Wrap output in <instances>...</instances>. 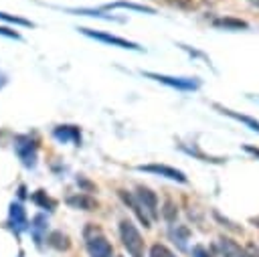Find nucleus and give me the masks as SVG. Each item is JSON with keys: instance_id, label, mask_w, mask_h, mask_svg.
I'll list each match as a JSON object with an SVG mask.
<instances>
[{"instance_id": "obj_17", "label": "nucleus", "mask_w": 259, "mask_h": 257, "mask_svg": "<svg viewBox=\"0 0 259 257\" xmlns=\"http://www.w3.org/2000/svg\"><path fill=\"white\" fill-rule=\"evenodd\" d=\"M32 200H34L36 204L45 206V208H53V206L57 204V202H55L53 198H49V196H47V194H45L42 190H36V192H34V196H32Z\"/></svg>"}, {"instance_id": "obj_6", "label": "nucleus", "mask_w": 259, "mask_h": 257, "mask_svg": "<svg viewBox=\"0 0 259 257\" xmlns=\"http://www.w3.org/2000/svg\"><path fill=\"white\" fill-rule=\"evenodd\" d=\"M146 77H150V79H156V81H160V83H164V85H170V87H176V89H182V91H192V89H196L198 87V81H194V79H186V77H168V75H160V73H144Z\"/></svg>"}, {"instance_id": "obj_11", "label": "nucleus", "mask_w": 259, "mask_h": 257, "mask_svg": "<svg viewBox=\"0 0 259 257\" xmlns=\"http://www.w3.org/2000/svg\"><path fill=\"white\" fill-rule=\"evenodd\" d=\"M67 204L73 206V208H83V210H93L97 206V202L87 196V194H77V196H69L67 198Z\"/></svg>"}, {"instance_id": "obj_1", "label": "nucleus", "mask_w": 259, "mask_h": 257, "mask_svg": "<svg viewBox=\"0 0 259 257\" xmlns=\"http://www.w3.org/2000/svg\"><path fill=\"white\" fill-rule=\"evenodd\" d=\"M121 198L132 206V210L140 217V221L144 223V227H150V223L158 217V198L156 194L150 190V188H144V186H138L136 194H127L125 190L119 192Z\"/></svg>"}, {"instance_id": "obj_4", "label": "nucleus", "mask_w": 259, "mask_h": 257, "mask_svg": "<svg viewBox=\"0 0 259 257\" xmlns=\"http://www.w3.org/2000/svg\"><path fill=\"white\" fill-rule=\"evenodd\" d=\"M14 152L22 160L26 168H34L36 164V142L30 136H16L14 138Z\"/></svg>"}, {"instance_id": "obj_3", "label": "nucleus", "mask_w": 259, "mask_h": 257, "mask_svg": "<svg viewBox=\"0 0 259 257\" xmlns=\"http://www.w3.org/2000/svg\"><path fill=\"white\" fill-rule=\"evenodd\" d=\"M85 247H87L89 257H111V253H113L107 239L93 225L85 229Z\"/></svg>"}, {"instance_id": "obj_24", "label": "nucleus", "mask_w": 259, "mask_h": 257, "mask_svg": "<svg viewBox=\"0 0 259 257\" xmlns=\"http://www.w3.org/2000/svg\"><path fill=\"white\" fill-rule=\"evenodd\" d=\"M245 150H247L249 154H253V156H257V158H259V148H253V146H245Z\"/></svg>"}, {"instance_id": "obj_18", "label": "nucleus", "mask_w": 259, "mask_h": 257, "mask_svg": "<svg viewBox=\"0 0 259 257\" xmlns=\"http://www.w3.org/2000/svg\"><path fill=\"white\" fill-rule=\"evenodd\" d=\"M0 20L14 22V24H20V26H32L30 20H24V18H20V16H12V14H6V12H0Z\"/></svg>"}, {"instance_id": "obj_19", "label": "nucleus", "mask_w": 259, "mask_h": 257, "mask_svg": "<svg viewBox=\"0 0 259 257\" xmlns=\"http://www.w3.org/2000/svg\"><path fill=\"white\" fill-rule=\"evenodd\" d=\"M150 257H174V255H172V251H170L168 247H164V245H152Z\"/></svg>"}, {"instance_id": "obj_14", "label": "nucleus", "mask_w": 259, "mask_h": 257, "mask_svg": "<svg viewBox=\"0 0 259 257\" xmlns=\"http://www.w3.org/2000/svg\"><path fill=\"white\" fill-rule=\"evenodd\" d=\"M221 111H223L225 115H229V117H233V119H237V121L249 125L251 130L259 132V121H257V119H253V117H249V115H241V113H237V111H233V109H225V107H221Z\"/></svg>"}, {"instance_id": "obj_22", "label": "nucleus", "mask_w": 259, "mask_h": 257, "mask_svg": "<svg viewBox=\"0 0 259 257\" xmlns=\"http://www.w3.org/2000/svg\"><path fill=\"white\" fill-rule=\"evenodd\" d=\"M0 34H2V36H8V38H20L18 32H14V30H10V28H6V26H0Z\"/></svg>"}, {"instance_id": "obj_23", "label": "nucleus", "mask_w": 259, "mask_h": 257, "mask_svg": "<svg viewBox=\"0 0 259 257\" xmlns=\"http://www.w3.org/2000/svg\"><path fill=\"white\" fill-rule=\"evenodd\" d=\"M247 257H259V249L255 245H249L247 247Z\"/></svg>"}, {"instance_id": "obj_10", "label": "nucleus", "mask_w": 259, "mask_h": 257, "mask_svg": "<svg viewBox=\"0 0 259 257\" xmlns=\"http://www.w3.org/2000/svg\"><path fill=\"white\" fill-rule=\"evenodd\" d=\"M53 134H55V138L61 140V142H79V140H81L79 127H75V125H59Z\"/></svg>"}, {"instance_id": "obj_12", "label": "nucleus", "mask_w": 259, "mask_h": 257, "mask_svg": "<svg viewBox=\"0 0 259 257\" xmlns=\"http://www.w3.org/2000/svg\"><path fill=\"white\" fill-rule=\"evenodd\" d=\"M105 8H127V10H136V12H146V14H156V10L154 8H150V6H144V4H134V2H111V4H107Z\"/></svg>"}, {"instance_id": "obj_5", "label": "nucleus", "mask_w": 259, "mask_h": 257, "mask_svg": "<svg viewBox=\"0 0 259 257\" xmlns=\"http://www.w3.org/2000/svg\"><path fill=\"white\" fill-rule=\"evenodd\" d=\"M83 34L95 38V40H101V42H107V45H113V47H119V49H132V51H142V47H138L136 42L132 40H125V38H119V36H113V34H107V32H97V30H91V28H79Z\"/></svg>"}, {"instance_id": "obj_9", "label": "nucleus", "mask_w": 259, "mask_h": 257, "mask_svg": "<svg viewBox=\"0 0 259 257\" xmlns=\"http://www.w3.org/2000/svg\"><path fill=\"white\" fill-rule=\"evenodd\" d=\"M10 225H12V229H14L16 235H20L24 229H30L28 223H26L24 208H22L18 202H12V204H10Z\"/></svg>"}, {"instance_id": "obj_2", "label": "nucleus", "mask_w": 259, "mask_h": 257, "mask_svg": "<svg viewBox=\"0 0 259 257\" xmlns=\"http://www.w3.org/2000/svg\"><path fill=\"white\" fill-rule=\"evenodd\" d=\"M119 235H121L123 247L127 249V253L132 257H144V241H142V235L138 233V229L134 227L132 221L123 219L119 223Z\"/></svg>"}, {"instance_id": "obj_20", "label": "nucleus", "mask_w": 259, "mask_h": 257, "mask_svg": "<svg viewBox=\"0 0 259 257\" xmlns=\"http://www.w3.org/2000/svg\"><path fill=\"white\" fill-rule=\"evenodd\" d=\"M162 212H164V219H166V221H174V219H176V206H174V202L168 200V202L164 204V210H162Z\"/></svg>"}, {"instance_id": "obj_7", "label": "nucleus", "mask_w": 259, "mask_h": 257, "mask_svg": "<svg viewBox=\"0 0 259 257\" xmlns=\"http://www.w3.org/2000/svg\"><path fill=\"white\" fill-rule=\"evenodd\" d=\"M138 170L152 172V174H158V176H164V178H170V180H176V182H186L184 172H180L176 168H170V166H164V164H146V166H138Z\"/></svg>"}, {"instance_id": "obj_16", "label": "nucleus", "mask_w": 259, "mask_h": 257, "mask_svg": "<svg viewBox=\"0 0 259 257\" xmlns=\"http://www.w3.org/2000/svg\"><path fill=\"white\" fill-rule=\"evenodd\" d=\"M49 245L51 247H55V249H69V237L67 235H63L61 231H55V233H51L49 235Z\"/></svg>"}, {"instance_id": "obj_21", "label": "nucleus", "mask_w": 259, "mask_h": 257, "mask_svg": "<svg viewBox=\"0 0 259 257\" xmlns=\"http://www.w3.org/2000/svg\"><path fill=\"white\" fill-rule=\"evenodd\" d=\"M192 257H212V255H210L208 249H204L202 245H194V247H192Z\"/></svg>"}, {"instance_id": "obj_15", "label": "nucleus", "mask_w": 259, "mask_h": 257, "mask_svg": "<svg viewBox=\"0 0 259 257\" xmlns=\"http://www.w3.org/2000/svg\"><path fill=\"white\" fill-rule=\"evenodd\" d=\"M45 229H47V219H45V215H36V217L32 219V223H30V231H32L36 243L42 241V231H45Z\"/></svg>"}, {"instance_id": "obj_13", "label": "nucleus", "mask_w": 259, "mask_h": 257, "mask_svg": "<svg viewBox=\"0 0 259 257\" xmlns=\"http://www.w3.org/2000/svg\"><path fill=\"white\" fill-rule=\"evenodd\" d=\"M212 24H214V26H219V28H231V30L247 28V22H245V20H239V18H231V16H225V18H217Z\"/></svg>"}, {"instance_id": "obj_8", "label": "nucleus", "mask_w": 259, "mask_h": 257, "mask_svg": "<svg viewBox=\"0 0 259 257\" xmlns=\"http://www.w3.org/2000/svg\"><path fill=\"white\" fill-rule=\"evenodd\" d=\"M214 257H247V251H243L235 241L231 239H219L217 245L212 247Z\"/></svg>"}]
</instances>
